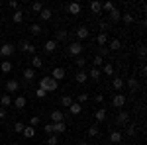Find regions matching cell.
<instances>
[{"mask_svg":"<svg viewBox=\"0 0 147 145\" xmlns=\"http://www.w3.org/2000/svg\"><path fill=\"white\" fill-rule=\"evenodd\" d=\"M57 86H59V82H57L55 78H51V77L39 78V88H43L45 92H55Z\"/></svg>","mask_w":147,"mask_h":145,"instance_id":"obj_1","label":"cell"},{"mask_svg":"<svg viewBox=\"0 0 147 145\" xmlns=\"http://www.w3.org/2000/svg\"><path fill=\"white\" fill-rule=\"evenodd\" d=\"M82 49H84V47H82V43H80V41H73V43L67 47V53L71 57H79L80 53H82Z\"/></svg>","mask_w":147,"mask_h":145,"instance_id":"obj_2","label":"cell"},{"mask_svg":"<svg viewBox=\"0 0 147 145\" xmlns=\"http://www.w3.org/2000/svg\"><path fill=\"white\" fill-rule=\"evenodd\" d=\"M116 123H118V125H127V123H129V114H127L125 110H118Z\"/></svg>","mask_w":147,"mask_h":145,"instance_id":"obj_3","label":"cell"},{"mask_svg":"<svg viewBox=\"0 0 147 145\" xmlns=\"http://www.w3.org/2000/svg\"><path fill=\"white\" fill-rule=\"evenodd\" d=\"M112 104L118 108V110H122L125 106V94H122V92H118V94H114V98H112Z\"/></svg>","mask_w":147,"mask_h":145,"instance_id":"obj_4","label":"cell"},{"mask_svg":"<svg viewBox=\"0 0 147 145\" xmlns=\"http://www.w3.org/2000/svg\"><path fill=\"white\" fill-rule=\"evenodd\" d=\"M18 49H20L22 53H30V55H35V47L30 43V41H26V39H24V41H20V47H18Z\"/></svg>","mask_w":147,"mask_h":145,"instance_id":"obj_5","label":"cell"},{"mask_svg":"<svg viewBox=\"0 0 147 145\" xmlns=\"http://www.w3.org/2000/svg\"><path fill=\"white\" fill-rule=\"evenodd\" d=\"M14 51H16V47H14L12 43H4V45H0V57H10Z\"/></svg>","mask_w":147,"mask_h":145,"instance_id":"obj_6","label":"cell"},{"mask_svg":"<svg viewBox=\"0 0 147 145\" xmlns=\"http://www.w3.org/2000/svg\"><path fill=\"white\" fill-rule=\"evenodd\" d=\"M75 35H77L79 39H88V35H90V32H88V28H86V26H80V28H77V32H75Z\"/></svg>","mask_w":147,"mask_h":145,"instance_id":"obj_7","label":"cell"},{"mask_svg":"<svg viewBox=\"0 0 147 145\" xmlns=\"http://www.w3.org/2000/svg\"><path fill=\"white\" fill-rule=\"evenodd\" d=\"M18 88H20V82H18L16 78H10V80L6 82V90H8V94H12V92H16Z\"/></svg>","mask_w":147,"mask_h":145,"instance_id":"obj_8","label":"cell"},{"mask_svg":"<svg viewBox=\"0 0 147 145\" xmlns=\"http://www.w3.org/2000/svg\"><path fill=\"white\" fill-rule=\"evenodd\" d=\"M59 122H65V116L61 110H53L51 112V123H59Z\"/></svg>","mask_w":147,"mask_h":145,"instance_id":"obj_9","label":"cell"},{"mask_svg":"<svg viewBox=\"0 0 147 145\" xmlns=\"http://www.w3.org/2000/svg\"><path fill=\"white\" fill-rule=\"evenodd\" d=\"M96 43L100 45V47H106L108 45V32H100V34L96 35Z\"/></svg>","mask_w":147,"mask_h":145,"instance_id":"obj_10","label":"cell"},{"mask_svg":"<svg viewBox=\"0 0 147 145\" xmlns=\"http://www.w3.org/2000/svg\"><path fill=\"white\" fill-rule=\"evenodd\" d=\"M51 78H55L57 82H59L61 78H65V69H63V67H55V69H53V73H51Z\"/></svg>","mask_w":147,"mask_h":145,"instance_id":"obj_11","label":"cell"},{"mask_svg":"<svg viewBox=\"0 0 147 145\" xmlns=\"http://www.w3.org/2000/svg\"><path fill=\"white\" fill-rule=\"evenodd\" d=\"M14 106H16V108H18V110H24V108H26V106H28V98H26V96H22V94H20V96H18V98H16V100H14Z\"/></svg>","mask_w":147,"mask_h":145,"instance_id":"obj_12","label":"cell"},{"mask_svg":"<svg viewBox=\"0 0 147 145\" xmlns=\"http://www.w3.org/2000/svg\"><path fill=\"white\" fill-rule=\"evenodd\" d=\"M69 37H71V34H69L67 30H57V43H61V41H67Z\"/></svg>","mask_w":147,"mask_h":145,"instance_id":"obj_13","label":"cell"},{"mask_svg":"<svg viewBox=\"0 0 147 145\" xmlns=\"http://www.w3.org/2000/svg\"><path fill=\"white\" fill-rule=\"evenodd\" d=\"M108 51H120L122 49V41L120 39H112V41H108Z\"/></svg>","mask_w":147,"mask_h":145,"instance_id":"obj_14","label":"cell"},{"mask_svg":"<svg viewBox=\"0 0 147 145\" xmlns=\"http://www.w3.org/2000/svg\"><path fill=\"white\" fill-rule=\"evenodd\" d=\"M67 132V123L65 122H59V123H53V134H65Z\"/></svg>","mask_w":147,"mask_h":145,"instance_id":"obj_15","label":"cell"},{"mask_svg":"<svg viewBox=\"0 0 147 145\" xmlns=\"http://www.w3.org/2000/svg\"><path fill=\"white\" fill-rule=\"evenodd\" d=\"M122 139H124V135H122V132H110V141L112 143H122Z\"/></svg>","mask_w":147,"mask_h":145,"instance_id":"obj_16","label":"cell"},{"mask_svg":"<svg viewBox=\"0 0 147 145\" xmlns=\"http://www.w3.org/2000/svg\"><path fill=\"white\" fill-rule=\"evenodd\" d=\"M67 10L71 12L73 16H79V14H80V4H79V2H71V4L67 6Z\"/></svg>","mask_w":147,"mask_h":145,"instance_id":"obj_17","label":"cell"},{"mask_svg":"<svg viewBox=\"0 0 147 145\" xmlns=\"http://www.w3.org/2000/svg\"><path fill=\"white\" fill-rule=\"evenodd\" d=\"M24 16H26L24 10H16L14 14H12V22H14V24H22L24 22Z\"/></svg>","mask_w":147,"mask_h":145,"instance_id":"obj_18","label":"cell"},{"mask_svg":"<svg viewBox=\"0 0 147 145\" xmlns=\"http://www.w3.org/2000/svg\"><path fill=\"white\" fill-rule=\"evenodd\" d=\"M43 49H45V53H53V51L57 49V41H55V39H49V41H45Z\"/></svg>","mask_w":147,"mask_h":145,"instance_id":"obj_19","label":"cell"},{"mask_svg":"<svg viewBox=\"0 0 147 145\" xmlns=\"http://www.w3.org/2000/svg\"><path fill=\"white\" fill-rule=\"evenodd\" d=\"M24 78H26L28 82H30V80H34V78H35V71L32 67H26V69H24Z\"/></svg>","mask_w":147,"mask_h":145,"instance_id":"obj_20","label":"cell"},{"mask_svg":"<svg viewBox=\"0 0 147 145\" xmlns=\"http://www.w3.org/2000/svg\"><path fill=\"white\" fill-rule=\"evenodd\" d=\"M75 80L80 82V84H82V82H86V80H88V73H86V71H79V73L75 75Z\"/></svg>","mask_w":147,"mask_h":145,"instance_id":"obj_21","label":"cell"},{"mask_svg":"<svg viewBox=\"0 0 147 145\" xmlns=\"http://www.w3.org/2000/svg\"><path fill=\"white\" fill-rule=\"evenodd\" d=\"M124 84H125V82H124V78H120V77H116V78L112 80V86H114L116 90H118V92H122V88H124Z\"/></svg>","mask_w":147,"mask_h":145,"instance_id":"obj_22","label":"cell"},{"mask_svg":"<svg viewBox=\"0 0 147 145\" xmlns=\"http://www.w3.org/2000/svg\"><path fill=\"white\" fill-rule=\"evenodd\" d=\"M69 110H71V114H73V116H79L80 112H82V106H80L79 102H73V104L69 106Z\"/></svg>","mask_w":147,"mask_h":145,"instance_id":"obj_23","label":"cell"},{"mask_svg":"<svg viewBox=\"0 0 147 145\" xmlns=\"http://www.w3.org/2000/svg\"><path fill=\"white\" fill-rule=\"evenodd\" d=\"M51 16H53V12L49 10V8H43V10L39 12V18H41L43 22H49V20H51Z\"/></svg>","mask_w":147,"mask_h":145,"instance_id":"obj_24","label":"cell"},{"mask_svg":"<svg viewBox=\"0 0 147 145\" xmlns=\"http://www.w3.org/2000/svg\"><path fill=\"white\" fill-rule=\"evenodd\" d=\"M120 20H122V14H120V10H118V8H114V10L110 12V22L116 24V22H120Z\"/></svg>","mask_w":147,"mask_h":145,"instance_id":"obj_25","label":"cell"},{"mask_svg":"<svg viewBox=\"0 0 147 145\" xmlns=\"http://www.w3.org/2000/svg\"><path fill=\"white\" fill-rule=\"evenodd\" d=\"M22 135H24V137H28V139H32V137L35 135V127H32V125H26V127H24V132H22Z\"/></svg>","mask_w":147,"mask_h":145,"instance_id":"obj_26","label":"cell"},{"mask_svg":"<svg viewBox=\"0 0 147 145\" xmlns=\"http://www.w3.org/2000/svg\"><path fill=\"white\" fill-rule=\"evenodd\" d=\"M88 77H90L92 80H100L102 71H100V69H96V67H92V69H90V73H88Z\"/></svg>","mask_w":147,"mask_h":145,"instance_id":"obj_27","label":"cell"},{"mask_svg":"<svg viewBox=\"0 0 147 145\" xmlns=\"http://www.w3.org/2000/svg\"><path fill=\"white\" fill-rule=\"evenodd\" d=\"M41 65H43V61H41V57L39 55H34L32 57V69H41Z\"/></svg>","mask_w":147,"mask_h":145,"instance_id":"obj_28","label":"cell"},{"mask_svg":"<svg viewBox=\"0 0 147 145\" xmlns=\"http://www.w3.org/2000/svg\"><path fill=\"white\" fill-rule=\"evenodd\" d=\"M0 104H2V108H8L12 104V96L10 94H2V96H0Z\"/></svg>","mask_w":147,"mask_h":145,"instance_id":"obj_29","label":"cell"},{"mask_svg":"<svg viewBox=\"0 0 147 145\" xmlns=\"http://www.w3.org/2000/svg\"><path fill=\"white\" fill-rule=\"evenodd\" d=\"M94 118H96V122H104V120H106V110H104V108L96 110L94 112Z\"/></svg>","mask_w":147,"mask_h":145,"instance_id":"obj_30","label":"cell"},{"mask_svg":"<svg viewBox=\"0 0 147 145\" xmlns=\"http://www.w3.org/2000/svg\"><path fill=\"white\" fill-rule=\"evenodd\" d=\"M102 67H104V75H106V77H112L114 75V65L112 63H104Z\"/></svg>","mask_w":147,"mask_h":145,"instance_id":"obj_31","label":"cell"},{"mask_svg":"<svg viewBox=\"0 0 147 145\" xmlns=\"http://www.w3.org/2000/svg\"><path fill=\"white\" fill-rule=\"evenodd\" d=\"M127 86H129V90H137V86H139L137 78L136 77H129V78H127Z\"/></svg>","mask_w":147,"mask_h":145,"instance_id":"obj_32","label":"cell"},{"mask_svg":"<svg viewBox=\"0 0 147 145\" xmlns=\"http://www.w3.org/2000/svg\"><path fill=\"white\" fill-rule=\"evenodd\" d=\"M30 32H32L34 35H39L41 32H43V28H41L39 24H32V26H30Z\"/></svg>","mask_w":147,"mask_h":145,"instance_id":"obj_33","label":"cell"},{"mask_svg":"<svg viewBox=\"0 0 147 145\" xmlns=\"http://www.w3.org/2000/svg\"><path fill=\"white\" fill-rule=\"evenodd\" d=\"M0 71H2V73H10L12 71V63L10 61H2V63H0Z\"/></svg>","mask_w":147,"mask_h":145,"instance_id":"obj_34","label":"cell"},{"mask_svg":"<svg viewBox=\"0 0 147 145\" xmlns=\"http://www.w3.org/2000/svg\"><path fill=\"white\" fill-rule=\"evenodd\" d=\"M90 10L94 14H100L102 12V2H90Z\"/></svg>","mask_w":147,"mask_h":145,"instance_id":"obj_35","label":"cell"},{"mask_svg":"<svg viewBox=\"0 0 147 145\" xmlns=\"http://www.w3.org/2000/svg\"><path fill=\"white\" fill-rule=\"evenodd\" d=\"M122 22H124L125 26H129V24H134V16L125 12V14H122Z\"/></svg>","mask_w":147,"mask_h":145,"instance_id":"obj_36","label":"cell"},{"mask_svg":"<svg viewBox=\"0 0 147 145\" xmlns=\"http://www.w3.org/2000/svg\"><path fill=\"white\" fill-rule=\"evenodd\" d=\"M98 134H100L98 125H90V127H88V137H98Z\"/></svg>","mask_w":147,"mask_h":145,"instance_id":"obj_37","label":"cell"},{"mask_svg":"<svg viewBox=\"0 0 147 145\" xmlns=\"http://www.w3.org/2000/svg\"><path fill=\"white\" fill-rule=\"evenodd\" d=\"M71 104H73V96H63V98H61V106H65V108H69V106H71Z\"/></svg>","mask_w":147,"mask_h":145,"instance_id":"obj_38","label":"cell"},{"mask_svg":"<svg viewBox=\"0 0 147 145\" xmlns=\"http://www.w3.org/2000/svg\"><path fill=\"white\" fill-rule=\"evenodd\" d=\"M86 63H88V61H86L84 57H77V61H75V65H77V67H79L80 71L84 69V65H86Z\"/></svg>","mask_w":147,"mask_h":145,"instance_id":"obj_39","label":"cell"},{"mask_svg":"<svg viewBox=\"0 0 147 145\" xmlns=\"http://www.w3.org/2000/svg\"><path fill=\"white\" fill-rule=\"evenodd\" d=\"M92 65H94V67H96V69H100L102 65H104V59H102L100 55H96V57H94V59H92Z\"/></svg>","mask_w":147,"mask_h":145,"instance_id":"obj_40","label":"cell"},{"mask_svg":"<svg viewBox=\"0 0 147 145\" xmlns=\"http://www.w3.org/2000/svg\"><path fill=\"white\" fill-rule=\"evenodd\" d=\"M114 8H116V6H114V2H104V4H102V10H104V12H108V14H110V12H112Z\"/></svg>","mask_w":147,"mask_h":145,"instance_id":"obj_41","label":"cell"},{"mask_svg":"<svg viewBox=\"0 0 147 145\" xmlns=\"http://www.w3.org/2000/svg\"><path fill=\"white\" fill-rule=\"evenodd\" d=\"M24 127H26V123H24V122H16V123H14V132H16V134H22Z\"/></svg>","mask_w":147,"mask_h":145,"instance_id":"obj_42","label":"cell"},{"mask_svg":"<svg viewBox=\"0 0 147 145\" xmlns=\"http://www.w3.org/2000/svg\"><path fill=\"white\" fill-rule=\"evenodd\" d=\"M57 143H59V137H57L55 134H51L47 137V145H57Z\"/></svg>","mask_w":147,"mask_h":145,"instance_id":"obj_43","label":"cell"},{"mask_svg":"<svg viewBox=\"0 0 147 145\" xmlns=\"http://www.w3.org/2000/svg\"><path fill=\"white\" fill-rule=\"evenodd\" d=\"M125 134L129 135V137H134V135L137 134V127L136 125H127V127H125Z\"/></svg>","mask_w":147,"mask_h":145,"instance_id":"obj_44","label":"cell"},{"mask_svg":"<svg viewBox=\"0 0 147 145\" xmlns=\"http://www.w3.org/2000/svg\"><path fill=\"white\" fill-rule=\"evenodd\" d=\"M32 10H34L35 14H39V12L43 10V4H41V2H34V4H32Z\"/></svg>","mask_w":147,"mask_h":145,"instance_id":"obj_45","label":"cell"},{"mask_svg":"<svg viewBox=\"0 0 147 145\" xmlns=\"http://www.w3.org/2000/svg\"><path fill=\"white\" fill-rule=\"evenodd\" d=\"M35 96L41 100V98H45V96H47V92H45L43 88H39V86H37V90H35Z\"/></svg>","mask_w":147,"mask_h":145,"instance_id":"obj_46","label":"cell"},{"mask_svg":"<svg viewBox=\"0 0 147 145\" xmlns=\"http://www.w3.org/2000/svg\"><path fill=\"white\" fill-rule=\"evenodd\" d=\"M8 8H10V10H20V4H18V2H16V0H10V2H8Z\"/></svg>","mask_w":147,"mask_h":145,"instance_id":"obj_47","label":"cell"},{"mask_svg":"<svg viewBox=\"0 0 147 145\" xmlns=\"http://www.w3.org/2000/svg\"><path fill=\"white\" fill-rule=\"evenodd\" d=\"M39 122H41V118H39V116H34V118L30 120V125H32V127H35V125H39Z\"/></svg>","mask_w":147,"mask_h":145,"instance_id":"obj_48","label":"cell"},{"mask_svg":"<svg viewBox=\"0 0 147 145\" xmlns=\"http://www.w3.org/2000/svg\"><path fill=\"white\" fill-rule=\"evenodd\" d=\"M145 53H147V51H145V45H139V49H137V55L143 59V57H145Z\"/></svg>","mask_w":147,"mask_h":145,"instance_id":"obj_49","label":"cell"},{"mask_svg":"<svg viewBox=\"0 0 147 145\" xmlns=\"http://www.w3.org/2000/svg\"><path fill=\"white\" fill-rule=\"evenodd\" d=\"M43 129H45L47 135H51V134H53V123H47V125H43Z\"/></svg>","mask_w":147,"mask_h":145,"instance_id":"obj_50","label":"cell"},{"mask_svg":"<svg viewBox=\"0 0 147 145\" xmlns=\"http://www.w3.org/2000/svg\"><path fill=\"white\" fill-rule=\"evenodd\" d=\"M77 100H79V104L86 102V100H88V94H79V96H77Z\"/></svg>","mask_w":147,"mask_h":145,"instance_id":"obj_51","label":"cell"},{"mask_svg":"<svg viewBox=\"0 0 147 145\" xmlns=\"http://www.w3.org/2000/svg\"><path fill=\"white\" fill-rule=\"evenodd\" d=\"M108 53H110V51H108V47H100V57H102V59L108 55Z\"/></svg>","mask_w":147,"mask_h":145,"instance_id":"obj_52","label":"cell"},{"mask_svg":"<svg viewBox=\"0 0 147 145\" xmlns=\"http://www.w3.org/2000/svg\"><path fill=\"white\" fill-rule=\"evenodd\" d=\"M108 28H110V22H100V30L102 32H106Z\"/></svg>","mask_w":147,"mask_h":145,"instance_id":"obj_53","label":"cell"},{"mask_svg":"<svg viewBox=\"0 0 147 145\" xmlns=\"http://www.w3.org/2000/svg\"><path fill=\"white\" fill-rule=\"evenodd\" d=\"M94 100L98 102V104H102V102H104V94H96V96H94Z\"/></svg>","mask_w":147,"mask_h":145,"instance_id":"obj_54","label":"cell"},{"mask_svg":"<svg viewBox=\"0 0 147 145\" xmlns=\"http://www.w3.org/2000/svg\"><path fill=\"white\" fill-rule=\"evenodd\" d=\"M4 118H6V108L0 106V120H4Z\"/></svg>","mask_w":147,"mask_h":145,"instance_id":"obj_55","label":"cell"},{"mask_svg":"<svg viewBox=\"0 0 147 145\" xmlns=\"http://www.w3.org/2000/svg\"><path fill=\"white\" fill-rule=\"evenodd\" d=\"M79 145H88V143H86V141H80V143Z\"/></svg>","mask_w":147,"mask_h":145,"instance_id":"obj_56","label":"cell"},{"mask_svg":"<svg viewBox=\"0 0 147 145\" xmlns=\"http://www.w3.org/2000/svg\"><path fill=\"white\" fill-rule=\"evenodd\" d=\"M10 145H20V143H10Z\"/></svg>","mask_w":147,"mask_h":145,"instance_id":"obj_57","label":"cell"},{"mask_svg":"<svg viewBox=\"0 0 147 145\" xmlns=\"http://www.w3.org/2000/svg\"><path fill=\"white\" fill-rule=\"evenodd\" d=\"M136 145H139V143H136Z\"/></svg>","mask_w":147,"mask_h":145,"instance_id":"obj_58","label":"cell"}]
</instances>
